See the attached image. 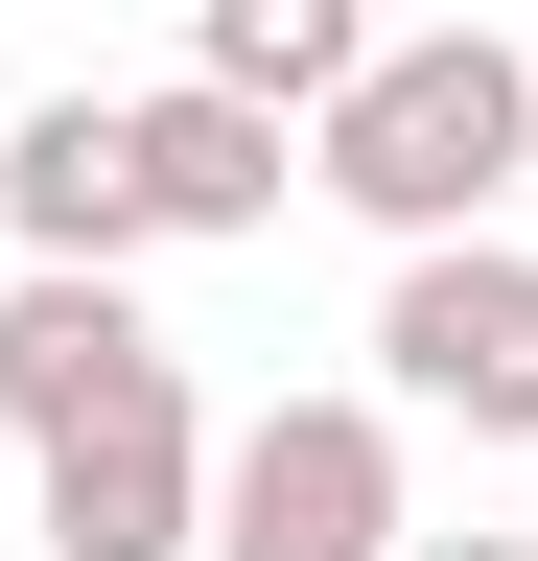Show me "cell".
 I'll use <instances>...</instances> for the list:
<instances>
[{"label":"cell","mask_w":538,"mask_h":561,"mask_svg":"<svg viewBox=\"0 0 538 561\" xmlns=\"http://www.w3.org/2000/svg\"><path fill=\"white\" fill-rule=\"evenodd\" d=\"M164 375V328H141V280L117 257H24V305H0V421H94V398H141Z\"/></svg>","instance_id":"8992f818"},{"label":"cell","mask_w":538,"mask_h":561,"mask_svg":"<svg viewBox=\"0 0 538 561\" xmlns=\"http://www.w3.org/2000/svg\"><path fill=\"white\" fill-rule=\"evenodd\" d=\"M375 398L468 421V445H538V257L515 234H398L375 280Z\"/></svg>","instance_id":"7a4b0ae2"},{"label":"cell","mask_w":538,"mask_h":561,"mask_svg":"<svg viewBox=\"0 0 538 561\" xmlns=\"http://www.w3.org/2000/svg\"><path fill=\"white\" fill-rule=\"evenodd\" d=\"M305 187L328 210H375V234H492V210L538 187V47L492 24H422V47H352V94L305 117Z\"/></svg>","instance_id":"6da1fadb"},{"label":"cell","mask_w":538,"mask_h":561,"mask_svg":"<svg viewBox=\"0 0 538 561\" xmlns=\"http://www.w3.org/2000/svg\"><path fill=\"white\" fill-rule=\"evenodd\" d=\"M398 561H538V538H422V515H398Z\"/></svg>","instance_id":"9c48e42d"},{"label":"cell","mask_w":538,"mask_h":561,"mask_svg":"<svg viewBox=\"0 0 538 561\" xmlns=\"http://www.w3.org/2000/svg\"><path fill=\"white\" fill-rule=\"evenodd\" d=\"M352 47H375V0H211V24H187V70H234V94H282V117L352 94Z\"/></svg>","instance_id":"ba28073f"},{"label":"cell","mask_w":538,"mask_h":561,"mask_svg":"<svg viewBox=\"0 0 538 561\" xmlns=\"http://www.w3.org/2000/svg\"><path fill=\"white\" fill-rule=\"evenodd\" d=\"M0 234H24V257H164L117 94H47V117H0Z\"/></svg>","instance_id":"52a82bcc"},{"label":"cell","mask_w":538,"mask_h":561,"mask_svg":"<svg viewBox=\"0 0 538 561\" xmlns=\"http://www.w3.org/2000/svg\"><path fill=\"white\" fill-rule=\"evenodd\" d=\"M117 140H141V210H164V234H282V187H305V117H282V94H234V70L117 94Z\"/></svg>","instance_id":"5b68a950"},{"label":"cell","mask_w":538,"mask_h":561,"mask_svg":"<svg viewBox=\"0 0 538 561\" xmlns=\"http://www.w3.org/2000/svg\"><path fill=\"white\" fill-rule=\"evenodd\" d=\"M47 561H211V421H187V375L47 421Z\"/></svg>","instance_id":"277c9868"},{"label":"cell","mask_w":538,"mask_h":561,"mask_svg":"<svg viewBox=\"0 0 538 561\" xmlns=\"http://www.w3.org/2000/svg\"><path fill=\"white\" fill-rule=\"evenodd\" d=\"M211 561H398V398H257L211 445Z\"/></svg>","instance_id":"3957f363"}]
</instances>
